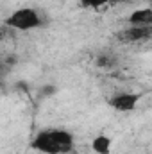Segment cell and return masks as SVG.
<instances>
[{
    "label": "cell",
    "mask_w": 152,
    "mask_h": 154,
    "mask_svg": "<svg viewBox=\"0 0 152 154\" xmlns=\"http://www.w3.org/2000/svg\"><path fill=\"white\" fill-rule=\"evenodd\" d=\"M5 23L16 31H32L41 25V16L32 7H20L11 13V16L5 20Z\"/></svg>",
    "instance_id": "7a4b0ae2"
},
{
    "label": "cell",
    "mask_w": 152,
    "mask_h": 154,
    "mask_svg": "<svg viewBox=\"0 0 152 154\" xmlns=\"http://www.w3.org/2000/svg\"><path fill=\"white\" fill-rule=\"evenodd\" d=\"M111 0H81V4L84 5V7H91V9H97V7H100V5H106V4H109Z\"/></svg>",
    "instance_id": "52a82bcc"
},
{
    "label": "cell",
    "mask_w": 152,
    "mask_h": 154,
    "mask_svg": "<svg viewBox=\"0 0 152 154\" xmlns=\"http://www.w3.org/2000/svg\"><path fill=\"white\" fill-rule=\"evenodd\" d=\"M72 145H74V136L63 129L43 131L32 142V147L45 154H63L70 151Z\"/></svg>",
    "instance_id": "6da1fadb"
},
{
    "label": "cell",
    "mask_w": 152,
    "mask_h": 154,
    "mask_svg": "<svg viewBox=\"0 0 152 154\" xmlns=\"http://www.w3.org/2000/svg\"><path fill=\"white\" fill-rule=\"evenodd\" d=\"M150 34V27H134L131 25V29H127L123 32V39L127 41H141V39H147Z\"/></svg>",
    "instance_id": "8992f818"
},
{
    "label": "cell",
    "mask_w": 152,
    "mask_h": 154,
    "mask_svg": "<svg viewBox=\"0 0 152 154\" xmlns=\"http://www.w3.org/2000/svg\"><path fill=\"white\" fill-rule=\"evenodd\" d=\"M41 91H43L45 95H54V91H56V88H54V86H47V88H43Z\"/></svg>",
    "instance_id": "ba28073f"
},
{
    "label": "cell",
    "mask_w": 152,
    "mask_h": 154,
    "mask_svg": "<svg viewBox=\"0 0 152 154\" xmlns=\"http://www.w3.org/2000/svg\"><path fill=\"white\" fill-rule=\"evenodd\" d=\"M141 100V93H134V91H122V93H116L114 97H111L109 104L113 106L116 111H122V113H127V111H132L136 109L138 102Z\"/></svg>",
    "instance_id": "3957f363"
},
{
    "label": "cell",
    "mask_w": 152,
    "mask_h": 154,
    "mask_svg": "<svg viewBox=\"0 0 152 154\" xmlns=\"http://www.w3.org/2000/svg\"><path fill=\"white\" fill-rule=\"evenodd\" d=\"M129 23L134 27H152V9L150 7H140L134 9L129 14Z\"/></svg>",
    "instance_id": "277c9868"
},
{
    "label": "cell",
    "mask_w": 152,
    "mask_h": 154,
    "mask_svg": "<svg viewBox=\"0 0 152 154\" xmlns=\"http://www.w3.org/2000/svg\"><path fill=\"white\" fill-rule=\"evenodd\" d=\"M91 151L95 154H111L113 152V138L108 134H97L91 140Z\"/></svg>",
    "instance_id": "5b68a950"
}]
</instances>
